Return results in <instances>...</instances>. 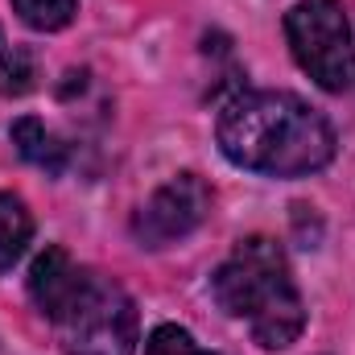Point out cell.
Segmentation results:
<instances>
[{
    "label": "cell",
    "instance_id": "1",
    "mask_svg": "<svg viewBox=\"0 0 355 355\" xmlns=\"http://www.w3.org/2000/svg\"><path fill=\"white\" fill-rule=\"evenodd\" d=\"M219 149L240 170L302 178L335 157V132L318 107L289 91H240L219 112Z\"/></svg>",
    "mask_w": 355,
    "mask_h": 355
},
{
    "label": "cell",
    "instance_id": "2",
    "mask_svg": "<svg viewBox=\"0 0 355 355\" xmlns=\"http://www.w3.org/2000/svg\"><path fill=\"white\" fill-rule=\"evenodd\" d=\"M211 293H215L219 310L248 322L252 339L265 352L289 347L306 327V306L293 285L289 261L265 236L236 244V252L211 277Z\"/></svg>",
    "mask_w": 355,
    "mask_h": 355
},
{
    "label": "cell",
    "instance_id": "3",
    "mask_svg": "<svg viewBox=\"0 0 355 355\" xmlns=\"http://www.w3.org/2000/svg\"><path fill=\"white\" fill-rule=\"evenodd\" d=\"M67 355H132L137 352V306L112 281L87 272L75 302L54 322Z\"/></svg>",
    "mask_w": 355,
    "mask_h": 355
},
{
    "label": "cell",
    "instance_id": "4",
    "mask_svg": "<svg viewBox=\"0 0 355 355\" xmlns=\"http://www.w3.org/2000/svg\"><path fill=\"white\" fill-rule=\"evenodd\" d=\"M285 37L297 67L322 91H347L355 79L352 25L339 0H306L285 12Z\"/></svg>",
    "mask_w": 355,
    "mask_h": 355
},
{
    "label": "cell",
    "instance_id": "5",
    "mask_svg": "<svg viewBox=\"0 0 355 355\" xmlns=\"http://www.w3.org/2000/svg\"><path fill=\"white\" fill-rule=\"evenodd\" d=\"M207 211H211L207 182L194 174H178L145 198V207L132 219V236L145 248H170L207 219Z\"/></svg>",
    "mask_w": 355,
    "mask_h": 355
},
{
    "label": "cell",
    "instance_id": "6",
    "mask_svg": "<svg viewBox=\"0 0 355 355\" xmlns=\"http://www.w3.org/2000/svg\"><path fill=\"white\" fill-rule=\"evenodd\" d=\"M83 277H87V272L75 265L62 248H46V252L33 261V268H29V297H33V306H37L50 322H58L62 310L75 302Z\"/></svg>",
    "mask_w": 355,
    "mask_h": 355
},
{
    "label": "cell",
    "instance_id": "7",
    "mask_svg": "<svg viewBox=\"0 0 355 355\" xmlns=\"http://www.w3.org/2000/svg\"><path fill=\"white\" fill-rule=\"evenodd\" d=\"M8 137H12L17 153H21L29 166H37V170H46V174H62V170H67V145H62L37 116L12 120Z\"/></svg>",
    "mask_w": 355,
    "mask_h": 355
},
{
    "label": "cell",
    "instance_id": "8",
    "mask_svg": "<svg viewBox=\"0 0 355 355\" xmlns=\"http://www.w3.org/2000/svg\"><path fill=\"white\" fill-rule=\"evenodd\" d=\"M29 236H33V219H29L25 202L17 194H0V272L25 257Z\"/></svg>",
    "mask_w": 355,
    "mask_h": 355
},
{
    "label": "cell",
    "instance_id": "9",
    "mask_svg": "<svg viewBox=\"0 0 355 355\" xmlns=\"http://www.w3.org/2000/svg\"><path fill=\"white\" fill-rule=\"evenodd\" d=\"M12 8L29 29H42V33L67 29L75 21V0H12Z\"/></svg>",
    "mask_w": 355,
    "mask_h": 355
},
{
    "label": "cell",
    "instance_id": "10",
    "mask_svg": "<svg viewBox=\"0 0 355 355\" xmlns=\"http://www.w3.org/2000/svg\"><path fill=\"white\" fill-rule=\"evenodd\" d=\"M33 87V62L25 50H12L0 29V95H25Z\"/></svg>",
    "mask_w": 355,
    "mask_h": 355
},
{
    "label": "cell",
    "instance_id": "11",
    "mask_svg": "<svg viewBox=\"0 0 355 355\" xmlns=\"http://www.w3.org/2000/svg\"><path fill=\"white\" fill-rule=\"evenodd\" d=\"M145 355H223V352H207V347H198L190 331H182V327H170V322H166V327H157V331L149 335Z\"/></svg>",
    "mask_w": 355,
    "mask_h": 355
}]
</instances>
